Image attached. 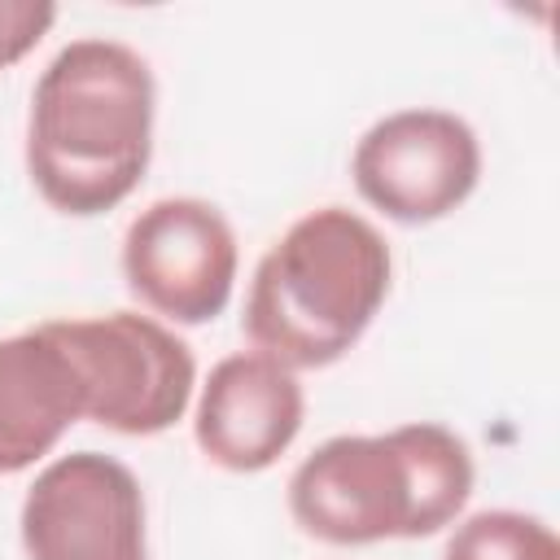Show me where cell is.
<instances>
[{"instance_id": "1", "label": "cell", "mask_w": 560, "mask_h": 560, "mask_svg": "<svg viewBox=\"0 0 560 560\" xmlns=\"http://www.w3.org/2000/svg\"><path fill=\"white\" fill-rule=\"evenodd\" d=\"M158 88L149 61L105 35L70 39L35 79L26 114V175L74 219L122 206L153 158Z\"/></svg>"}, {"instance_id": "4", "label": "cell", "mask_w": 560, "mask_h": 560, "mask_svg": "<svg viewBox=\"0 0 560 560\" xmlns=\"http://www.w3.org/2000/svg\"><path fill=\"white\" fill-rule=\"evenodd\" d=\"M44 324L74 363L83 420L127 438H153L184 420L197 389V359L162 319L109 311Z\"/></svg>"}, {"instance_id": "3", "label": "cell", "mask_w": 560, "mask_h": 560, "mask_svg": "<svg viewBox=\"0 0 560 560\" xmlns=\"http://www.w3.org/2000/svg\"><path fill=\"white\" fill-rule=\"evenodd\" d=\"M385 236L346 206H319L284 228L258 258L241 328L249 346L289 372L346 359L389 298Z\"/></svg>"}, {"instance_id": "11", "label": "cell", "mask_w": 560, "mask_h": 560, "mask_svg": "<svg viewBox=\"0 0 560 560\" xmlns=\"http://www.w3.org/2000/svg\"><path fill=\"white\" fill-rule=\"evenodd\" d=\"M57 22V4L48 0H0V70L18 66Z\"/></svg>"}, {"instance_id": "8", "label": "cell", "mask_w": 560, "mask_h": 560, "mask_svg": "<svg viewBox=\"0 0 560 560\" xmlns=\"http://www.w3.org/2000/svg\"><path fill=\"white\" fill-rule=\"evenodd\" d=\"M302 420L306 394L298 372L258 350H241L210 368L192 407V438L210 464L262 472L298 442Z\"/></svg>"}, {"instance_id": "2", "label": "cell", "mask_w": 560, "mask_h": 560, "mask_svg": "<svg viewBox=\"0 0 560 560\" xmlns=\"http://www.w3.org/2000/svg\"><path fill=\"white\" fill-rule=\"evenodd\" d=\"M472 477L468 442L433 420L389 433H337L293 468L289 512L332 547L429 538L459 521Z\"/></svg>"}, {"instance_id": "6", "label": "cell", "mask_w": 560, "mask_h": 560, "mask_svg": "<svg viewBox=\"0 0 560 560\" xmlns=\"http://www.w3.org/2000/svg\"><path fill=\"white\" fill-rule=\"evenodd\" d=\"M236 232L201 197H162L144 206L122 236L127 289L171 324H210L236 289Z\"/></svg>"}, {"instance_id": "5", "label": "cell", "mask_w": 560, "mask_h": 560, "mask_svg": "<svg viewBox=\"0 0 560 560\" xmlns=\"http://www.w3.org/2000/svg\"><path fill=\"white\" fill-rule=\"evenodd\" d=\"M359 197L394 223L420 228L455 214L481 184V140L451 109H394L376 118L350 158Z\"/></svg>"}, {"instance_id": "7", "label": "cell", "mask_w": 560, "mask_h": 560, "mask_svg": "<svg viewBox=\"0 0 560 560\" xmlns=\"http://www.w3.org/2000/svg\"><path fill=\"white\" fill-rule=\"evenodd\" d=\"M26 560H149L144 490L105 451L48 459L18 516Z\"/></svg>"}, {"instance_id": "9", "label": "cell", "mask_w": 560, "mask_h": 560, "mask_svg": "<svg viewBox=\"0 0 560 560\" xmlns=\"http://www.w3.org/2000/svg\"><path fill=\"white\" fill-rule=\"evenodd\" d=\"M74 420H83L79 376L48 324L0 337V477L52 455Z\"/></svg>"}, {"instance_id": "10", "label": "cell", "mask_w": 560, "mask_h": 560, "mask_svg": "<svg viewBox=\"0 0 560 560\" xmlns=\"http://www.w3.org/2000/svg\"><path fill=\"white\" fill-rule=\"evenodd\" d=\"M442 560H560V538L542 516L490 508L455 525Z\"/></svg>"}]
</instances>
